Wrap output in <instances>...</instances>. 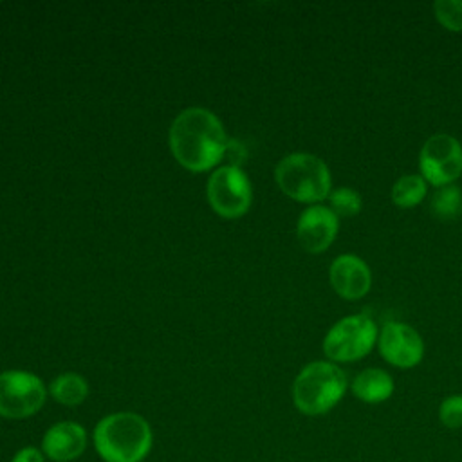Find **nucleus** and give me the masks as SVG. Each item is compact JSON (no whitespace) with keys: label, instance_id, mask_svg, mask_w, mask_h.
<instances>
[{"label":"nucleus","instance_id":"f257e3e1","mask_svg":"<svg viewBox=\"0 0 462 462\" xmlns=\"http://www.w3.org/2000/svg\"><path fill=\"white\" fill-rule=\"evenodd\" d=\"M229 143L218 117L206 108L182 110L170 128V148L180 166L204 171L215 166Z\"/></svg>","mask_w":462,"mask_h":462},{"label":"nucleus","instance_id":"f03ea898","mask_svg":"<svg viewBox=\"0 0 462 462\" xmlns=\"http://www.w3.org/2000/svg\"><path fill=\"white\" fill-rule=\"evenodd\" d=\"M152 428L137 413L103 417L94 428V446L105 462H141L152 449Z\"/></svg>","mask_w":462,"mask_h":462},{"label":"nucleus","instance_id":"7ed1b4c3","mask_svg":"<svg viewBox=\"0 0 462 462\" xmlns=\"http://www.w3.org/2000/svg\"><path fill=\"white\" fill-rule=\"evenodd\" d=\"M346 386V374L336 363L312 361L300 370L292 383V402L303 415H323L337 406Z\"/></svg>","mask_w":462,"mask_h":462},{"label":"nucleus","instance_id":"20e7f679","mask_svg":"<svg viewBox=\"0 0 462 462\" xmlns=\"http://www.w3.org/2000/svg\"><path fill=\"white\" fill-rule=\"evenodd\" d=\"M278 188L291 199L305 204L321 202L328 199L332 179L328 166L312 153H289L274 170Z\"/></svg>","mask_w":462,"mask_h":462},{"label":"nucleus","instance_id":"39448f33","mask_svg":"<svg viewBox=\"0 0 462 462\" xmlns=\"http://www.w3.org/2000/svg\"><path fill=\"white\" fill-rule=\"evenodd\" d=\"M379 337L377 327L366 314H350L330 327L323 352L330 361L354 363L370 354Z\"/></svg>","mask_w":462,"mask_h":462},{"label":"nucleus","instance_id":"423d86ee","mask_svg":"<svg viewBox=\"0 0 462 462\" xmlns=\"http://www.w3.org/2000/svg\"><path fill=\"white\" fill-rule=\"evenodd\" d=\"M206 195L211 208L224 218L242 217L253 199L251 182L236 164L215 170L208 179Z\"/></svg>","mask_w":462,"mask_h":462},{"label":"nucleus","instance_id":"0eeeda50","mask_svg":"<svg viewBox=\"0 0 462 462\" xmlns=\"http://www.w3.org/2000/svg\"><path fill=\"white\" fill-rule=\"evenodd\" d=\"M45 395L42 379L31 372L7 370L0 374V417H31L43 406Z\"/></svg>","mask_w":462,"mask_h":462},{"label":"nucleus","instance_id":"6e6552de","mask_svg":"<svg viewBox=\"0 0 462 462\" xmlns=\"http://www.w3.org/2000/svg\"><path fill=\"white\" fill-rule=\"evenodd\" d=\"M419 170L428 184H453L462 175V144L448 134L428 137L419 153Z\"/></svg>","mask_w":462,"mask_h":462},{"label":"nucleus","instance_id":"1a4fd4ad","mask_svg":"<svg viewBox=\"0 0 462 462\" xmlns=\"http://www.w3.org/2000/svg\"><path fill=\"white\" fill-rule=\"evenodd\" d=\"M379 354L397 368H413L424 357V341L419 332L401 321H386L377 337Z\"/></svg>","mask_w":462,"mask_h":462},{"label":"nucleus","instance_id":"9d476101","mask_svg":"<svg viewBox=\"0 0 462 462\" xmlns=\"http://www.w3.org/2000/svg\"><path fill=\"white\" fill-rule=\"evenodd\" d=\"M339 217L327 206L314 204L301 211L296 224V236L307 253H323L336 240Z\"/></svg>","mask_w":462,"mask_h":462},{"label":"nucleus","instance_id":"9b49d317","mask_svg":"<svg viewBox=\"0 0 462 462\" xmlns=\"http://www.w3.org/2000/svg\"><path fill=\"white\" fill-rule=\"evenodd\" d=\"M328 280L334 292L343 300H359L370 291L372 273L363 258L339 254L328 269Z\"/></svg>","mask_w":462,"mask_h":462},{"label":"nucleus","instance_id":"f8f14e48","mask_svg":"<svg viewBox=\"0 0 462 462\" xmlns=\"http://www.w3.org/2000/svg\"><path fill=\"white\" fill-rule=\"evenodd\" d=\"M87 448V431L78 422H58L51 426L42 439V451L54 462H70L83 455Z\"/></svg>","mask_w":462,"mask_h":462},{"label":"nucleus","instance_id":"ddd939ff","mask_svg":"<svg viewBox=\"0 0 462 462\" xmlns=\"http://www.w3.org/2000/svg\"><path fill=\"white\" fill-rule=\"evenodd\" d=\"M393 388L395 384L392 375L383 368H365L354 377L350 384L354 397L366 404H379L388 401L393 393Z\"/></svg>","mask_w":462,"mask_h":462},{"label":"nucleus","instance_id":"4468645a","mask_svg":"<svg viewBox=\"0 0 462 462\" xmlns=\"http://www.w3.org/2000/svg\"><path fill=\"white\" fill-rule=\"evenodd\" d=\"M51 395L54 401L65 406H78L85 401L88 395V384L87 381L74 372L60 374L52 383H51Z\"/></svg>","mask_w":462,"mask_h":462},{"label":"nucleus","instance_id":"2eb2a0df","mask_svg":"<svg viewBox=\"0 0 462 462\" xmlns=\"http://www.w3.org/2000/svg\"><path fill=\"white\" fill-rule=\"evenodd\" d=\"M428 182L417 173H408L399 177L392 186V202L404 209L415 208L424 200Z\"/></svg>","mask_w":462,"mask_h":462},{"label":"nucleus","instance_id":"dca6fc26","mask_svg":"<svg viewBox=\"0 0 462 462\" xmlns=\"http://www.w3.org/2000/svg\"><path fill=\"white\" fill-rule=\"evenodd\" d=\"M431 213L440 220H451L457 218L462 211V191L457 184L442 186L435 191L431 199Z\"/></svg>","mask_w":462,"mask_h":462},{"label":"nucleus","instance_id":"f3484780","mask_svg":"<svg viewBox=\"0 0 462 462\" xmlns=\"http://www.w3.org/2000/svg\"><path fill=\"white\" fill-rule=\"evenodd\" d=\"M328 202H330V209L337 217H345V218L356 217L363 208L361 195L356 189L346 188V186L332 189L328 195Z\"/></svg>","mask_w":462,"mask_h":462},{"label":"nucleus","instance_id":"a211bd4d","mask_svg":"<svg viewBox=\"0 0 462 462\" xmlns=\"http://www.w3.org/2000/svg\"><path fill=\"white\" fill-rule=\"evenodd\" d=\"M437 22L448 31H462V0H437L433 4Z\"/></svg>","mask_w":462,"mask_h":462},{"label":"nucleus","instance_id":"6ab92c4d","mask_svg":"<svg viewBox=\"0 0 462 462\" xmlns=\"http://www.w3.org/2000/svg\"><path fill=\"white\" fill-rule=\"evenodd\" d=\"M439 420L448 430L462 428V395H448L439 406Z\"/></svg>","mask_w":462,"mask_h":462},{"label":"nucleus","instance_id":"aec40b11","mask_svg":"<svg viewBox=\"0 0 462 462\" xmlns=\"http://www.w3.org/2000/svg\"><path fill=\"white\" fill-rule=\"evenodd\" d=\"M11 462H45V455L42 449L27 446V448L18 449Z\"/></svg>","mask_w":462,"mask_h":462}]
</instances>
